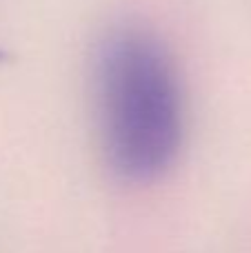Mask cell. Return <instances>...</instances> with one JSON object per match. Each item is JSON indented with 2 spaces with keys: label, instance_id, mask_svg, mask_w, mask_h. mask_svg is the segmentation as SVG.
<instances>
[{
  "label": "cell",
  "instance_id": "cell-1",
  "mask_svg": "<svg viewBox=\"0 0 251 253\" xmlns=\"http://www.w3.org/2000/svg\"><path fill=\"white\" fill-rule=\"evenodd\" d=\"M96 105L102 151L131 184L165 175L182 144V96L173 62L154 36L123 29L96 60Z\"/></svg>",
  "mask_w": 251,
  "mask_h": 253
},
{
  "label": "cell",
  "instance_id": "cell-2",
  "mask_svg": "<svg viewBox=\"0 0 251 253\" xmlns=\"http://www.w3.org/2000/svg\"><path fill=\"white\" fill-rule=\"evenodd\" d=\"M4 60H7V53H4V51H2V49H0V65H2V62H4Z\"/></svg>",
  "mask_w": 251,
  "mask_h": 253
}]
</instances>
